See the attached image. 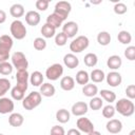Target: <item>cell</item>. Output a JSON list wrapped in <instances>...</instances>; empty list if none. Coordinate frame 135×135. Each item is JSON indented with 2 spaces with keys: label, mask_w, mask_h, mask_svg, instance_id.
I'll return each mask as SVG.
<instances>
[{
  "label": "cell",
  "mask_w": 135,
  "mask_h": 135,
  "mask_svg": "<svg viewBox=\"0 0 135 135\" xmlns=\"http://www.w3.org/2000/svg\"><path fill=\"white\" fill-rule=\"evenodd\" d=\"M66 41H68V37L65 36L64 33L60 32L59 34H56V36H55V43H56V45L63 46V45H65Z\"/></svg>",
  "instance_id": "cell-38"
},
{
  "label": "cell",
  "mask_w": 135,
  "mask_h": 135,
  "mask_svg": "<svg viewBox=\"0 0 135 135\" xmlns=\"http://www.w3.org/2000/svg\"><path fill=\"white\" fill-rule=\"evenodd\" d=\"M23 121H24V118L20 113H12L8 117V123L15 128L22 126Z\"/></svg>",
  "instance_id": "cell-20"
},
{
  "label": "cell",
  "mask_w": 135,
  "mask_h": 135,
  "mask_svg": "<svg viewBox=\"0 0 135 135\" xmlns=\"http://www.w3.org/2000/svg\"><path fill=\"white\" fill-rule=\"evenodd\" d=\"M62 22H63V20L60 17H58L56 14H54V13L51 14V15H49L47 18H46V23L50 24V25H52L55 28H58L59 26H61Z\"/></svg>",
  "instance_id": "cell-24"
},
{
  "label": "cell",
  "mask_w": 135,
  "mask_h": 135,
  "mask_svg": "<svg viewBox=\"0 0 135 135\" xmlns=\"http://www.w3.org/2000/svg\"><path fill=\"white\" fill-rule=\"evenodd\" d=\"M115 111H117L122 116L129 117V116H132L134 114L135 105H134L132 100L127 99V98H121L118 101H116Z\"/></svg>",
  "instance_id": "cell-1"
},
{
  "label": "cell",
  "mask_w": 135,
  "mask_h": 135,
  "mask_svg": "<svg viewBox=\"0 0 135 135\" xmlns=\"http://www.w3.org/2000/svg\"><path fill=\"white\" fill-rule=\"evenodd\" d=\"M30 81L34 86H40L43 82V75L39 71H35L30 76Z\"/></svg>",
  "instance_id": "cell-25"
},
{
  "label": "cell",
  "mask_w": 135,
  "mask_h": 135,
  "mask_svg": "<svg viewBox=\"0 0 135 135\" xmlns=\"http://www.w3.org/2000/svg\"><path fill=\"white\" fill-rule=\"evenodd\" d=\"M72 9L71 3L68 1H59L55 4V8H54V14H56L58 17H60L63 21L66 19V17L69 16L70 12Z\"/></svg>",
  "instance_id": "cell-6"
},
{
  "label": "cell",
  "mask_w": 135,
  "mask_h": 135,
  "mask_svg": "<svg viewBox=\"0 0 135 135\" xmlns=\"http://www.w3.org/2000/svg\"><path fill=\"white\" fill-rule=\"evenodd\" d=\"M49 4H50V1L47 0H37L36 1V8H38L39 11H46L47 7H49Z\"/></svg>",
  "instance_id": "cell-43"
},
{
  "label": "cell",
  "mask_w": 135,
  "mask_h": 135,
  "mask_svg": "<svg viewBox=\"0 0 135 135\" xmlns=\"http://www.w3.org/2000/svg\"><path fill=\"white\" fill-rule=\"evenodd\" d=\"M70 117H71L70 112L65 109H60L56 112V119L60 123H66L70 120Z\"/></svg>",
  "instance_id": "cell-26"
},
{
  "label": "cell",
  "mask_w": 135,
  "mask_h": 135,
  "mask_svg": "<svg viewBox=\"0 0 135 135\" xmlns=\"http://www.w3.org/2000/svg\"><path fill=\"white\" fill-rule=\"evenodd\" d=\"M99 94H100L101 98H103L105 101H108L110 103L111 102H114L116 100V94L114 92L110 91V90H101Z\"/></svg>",
  "instance_id": "cell-34"
},
{
  "label": "cell",
  "mask_w": 135,
  "mask_h": 135,
  "mask_svg": "<svg viewBox=\"0 0 135 135\" xmlns=\"http://www.w3.org/2000/svg\"><path fill=\"white\" fill-rule=\"evenodd\" d=\"M83 61H84V64H85L86 66L93 68V66H95V65L97 64L98 58H97L96 54H94V53H89V54H86V55L84 56Z\"/></svg>",
  "instance_id": "cell-31"
},
{
  "label": "cell",
  "mask_w": 135,
  "mask_h": 135,
  "mask_svg": "<svg viewBox=\"0 0 135 135\" xmlns=\"http://www.w3.org/2000/svg\"><path fill=\"white\" fill-rule=\"evenodd\" d=\"M41 34H42V36H43L44 38H52V37H54L55 34H56V28L53 27L52 25L45 23V24H43L42 27H41Z\"/></svg>",
  "instance_id": "cell-29"
},
{
  "label": "cell",
  "mask_w": 135,
  "mask_h": 135,
  "mask_svg": "<svg viewBox=\"0 0 135 135\" xmlns=\"http://www.w3.org/2000/svg\"><path fill=\"white\" fill-rule=\"evenodd\" d=\"M26 90H27V84H19V83H17L12 89L11 95L15 100H22L24 98V93H25Z\"/></svg>",
  "instance_id": "cell-11"
},
{
  "label": "cell",
  "mask_w": 135,
  "mask_h": 135,
  "mask_svg": "<svg viewBox=\"0 0 135 135\" xmlns=\"http://www.w3.org/2000/svg\"><path fill=\"white\" fill-rule=\"evenodd\" d=\"M104 77H105V75H104L103 71H102V70H99V69L93 70V71L91 72V75H90V79H91L93 82H96V83L103 81Z\"/></svg>",
  "instance_id": "cell-27"
},
{
  "label": "cell",
  "mask_w": 135,
  "mask_h": 135,
  "mask_svg": "<svg viewBox=\"0 0 135 135\" xmlns=\"http://www.w3.org/2000/svg\"><path fill=\"white\" fill-rule=\"evenodd\" d=\"M82 93L86 97H95V95L98 93V88L96 84L93 83H86L82 88Z\"/></svg>",
  "instance_id": "cell-22"
},
{
  "label": "cell",
  "mask_w": 135,
  "mask_h": 135,
  "mask_svg": "<svg viewBox=\"0 0 135 135\" xmlns=\"http://www.w3.org/2000/svg\"><path fill=\"white\" fill-rule=\"evenodd\" d=\"M5 20H6V13L3 9H0V24L5 22Z\"/></svg>",
  "instance_id": "cell-47"
},
{
  "label": "cell",
  "mask_w": 135,
  "mask_h": 135,
  "mask_svg": "<svg viewBox=\"0 0 135 135\" xmlns=\"http://www.w3.org/2000/svg\"><path fill=\"white\" fill-rule=\"evenodd\" d=\"M121 64H122V60L118 55H112V56H110L108 58L107 65H108V68H110L112 70L119 69L121 66Z\"/></svg>",
  "instance_id": "cell-18"
},
{
  "label": "cell",
  "mask_w": 135,
  "mask_h": 135,
  "mask_svg": "<svg viewBox=\"0 0 135 135\" xmlns=\"http://www.w3.org/2000/svg\"><path fill=\"white\" fill-rule=\"evenodd\" d=\"M41 103V94L34 91L31 92L26 97H24L22 99V105L25 110H34L35 108H37L39 104Z\"/></svg>",
  "instance_id": "cell-2"
},
{
  "label": "cell",
  "mask_w": 135,
  "mask_h": 135,
  "mask_svg": "<svg viewBox=\"0 0 135 135\" xmlns=\"http://www.w3.org/2000/svg\"><path fill=\"white\" fill-rule=\"evenodd\" d=\"M89 38L86 36H78L70 43V50L73 53H81L89 46Z\"/></svg>",
  "instance_id": "cell-5"
},
{
  "label": "cell",
  "mask_w": 135,
  "mask_h": 135,
  "mask_svg": "<svg viewBox=\"0 0 135 135\" xmlns=\"http://www.w3.org/2000/svg\"><path fill=\"white\" fill-rule=\"evenodd\" d=\"M107 131L112 134H117L122 130V123L118 119H110L105 124Z\"/></svg>",
  "instance_id": "cell-13"
},
{
  "label": "cell",
  "mask_w": 135,
  "mask_h": 135,
  "mask_svg": "<svg viewBox=\"0 0 135 135\" xmlns=\"http://www.w3.org/2000/svg\"><path fill=\"white\" fill-rule=\"evenodd\" d=\"M14 101L7 97L0 98V114H7L14 111Z\"/></svg>",
  "instance_id": "cell-9"
},
{
  "label": "cell",
  "mask_w": 135,
  "mask_h": 135,
  "mask_svg": "<svg viewBox=\"0 0 135 135\" xmlns=\"http://www.w3.org/2000/svg\"><path fill=\"white\" fill-rule=\"evenodd\" d=\"M115 108L113 107V105H111V104H108V105H105L104 108H103V110H102V115H103V117L104 118H112L114 115H115Z\"/></svg>",
  "instance_id": "cell-39"
},
{
  "label": "cell",
  "mask_w": 135,
  "mask_h": 135,
  "mask_svg": "<svg viewBox=\"0 0 135 135\" xmlns=\"http://www.w3.org/2000/svg\"><path fill=\"white\" fill-rule=\"evenodd\" d=\"M129 135H135V130H132V131L129 133Z\"/></svg>",
  "instance_id": "cell-50"
},
{
  "label": "cell",
  "mask_w": 135,
  "mask_h": 135,
  "mask_svg": "<svg viewBox=\"0 0 135 135\" xmlns=\"http://www.w3.org/2000/svg\"><path fill=\"white\" fill-rule=\"evenodd\" d=\"M13 39L11 36L8 35H2L0 37V51H4V52H8L11 51L12 46H13Z\"/></svg>",
  "instance_id": "cell-17"
},
{
  "label": "cell",
  "mask_w": 135,
  "mask_h": 135,
  "mask_svg": "<svg viewBox=\"0 0 135 135\" xmlns=\"http://www.w3.org/2000/svg\"><path fill=\"white\" fill-rule=\"evenodd\" d=\"M63 74V66L60 63H54L50 65L45 71V76L49 80H57Z\"/></svg>",
  "instance_id": "cell-7"
},
{
  "label": "cell",
  "mask_w": 135,
  "mask_h": 135,
  "mask_svg": "<svg viewBox=\"0 0 135 135\" xmlns=\"http://www.w3.org/2000/svg\"><path fill=\"white\" fill-rule=\"evenodd\" d=\"M88 135H101L100 134V132H98V131H92V132H90V133H88Z\"/></svg>",
  "instance_id": "cell-49"
},
{
  "label": "cell",
  "mask_w": 135,
  "mask_h": 135,
  "mask_svg": "<svg viewBox=\"0 0 135 135\" xmlns=\"http://www.w3.org/2000/svg\"><path fill=\"white\" fill-rule=\"evenodd\" d=\"M105 77H107V83L113 88L118 86L122 81L121 75L118 72H110Z\"/></svg>",
  "instance_id": "cell-14"
},
{
  "label": "cell",
  "mask_w": 135,
  "mask_h": 135,
  "mask_svg": "<svg viewBox=\"0 0 135 135\" xmlns=\"http://www.w3.org/2000/svg\"><path fill=\"white\" fill-rule=\"evenodd\" d=\"M11 89V82L6 78H0V98Z\"/></svg>",
  "instance_id": "cell-36"
},
{
  "label": "cell",
  "mask_w": 135,
  "mask_h": 135,
  "mask_svg": "<svg viewBox=\"0 0 135 135\" xmlns=\"http://www.w3.org/2000/svg\"><path fill=\"white\" fill-rule=\"evenodd\" d=\"M12 72H13V64H11L7 61L0 63V74L1 75L6 76V75H9Z\"/></svg>",
  "instance_id": "cell-37"
},
{
  "label": "cell",
  "mask_w": 135,
  "mask_h": 135,
  "mask_svg": "<svg viewBox=\"0 0 135 135\" xmlns=\"http://www.w3.org/2000/svg\"><path fill=\"white\" fill-rule=\"evenodd\" d=\"M78 32V24L74 21H69L62 25V33L65 34L68 38L74 37Z\"/></svg>",
  "instance_id": "cell-10"
},
{
  "label": "cell",
  "mask_w": 135,
  "mask_h": 135,
  "mask_svg": "<svg viewBox=\"0 0 135 135\" xmlns=\"http://www.w3.org/2000/svg\"><path fill=\"white\" fill-rule=\"evenodd\" d=\"M117 39L122 44H129L132 41V36L127 31H120L118 33V35H117Z\"/></svg>",
  "instance_id": "cell-32"
},
{
  "label": "cell",
  "mask_w": 135,
  "mask_h": 135,
  "mask_svg": "<svg viewBox=\"0 0 135 135\" xmlns=\"http://www.w3.org/2000/svg\"><path fill=\"white\" fill-rule=\"evenodd\" d=\"M12 63L17 71H25L28 66V61L22 52H15L12 55Z\"/></svg>",
  "instance_id": "cell-4"
},
{
  "label": "cell",
  "mask_w": 135,
  "mask_h": 135,
  "mask_svg": "<svg viewBox=\"0 0 135 135\" xmlns=\"http://www.w3.org/2000/svg\"><path fill=\"white\" fill-rule=\"evenodd\" d=\"M113 8H114L115 14H117V15H123V14H126L127 11H128V6H127L124 3H122V2L116 3Z\"/></svg>",
  "instance_id": "cell-41"
},
{
  "label": "cell",
  "mask_w": 135,
  "mask_h": 135,
  "mask_svg": "<svg viewBox=\"0 0 135 135\" xmlns=\"http://www.w3.org/2000/svg\"><path fill=\"white\" fill-rule=\"evenodd\" d=\"M34 47L37 51H42L46 47V41L42 38V37H37L34 40Z\"/></svg>",
  "instance_id": "cell-40"
},
{
  "label": "cell",
  "mask_w": 135,
  "mask_h": 135,
  "mask_svg": "<svg viewBox=\"0 0 135 135\" xmlns=\"http://www.w3.org/2000/svg\"><path fill=\"white\" fill-rule=\"evenodd\" d=\"M126 94L129 97V99H134L135 98V85L134 84H130L127 86L126 89Z\"/></svg>",
  "instance_id": "cell-45"
},
{
  "label": "cell",
  "mask_w": 135,
  "mask_h": 135,
  "mask_svg": "<svg viewBox=\"0 0 135 135\" xmlns=\"http://www.w3.org/2000/svg\"><path fill=\"white\" fill-rule=\"evenodd\" d=\"M50 135H65V132H64V129L62 127H60V126H54L51 129Z\"/></svg>",
  "instance_id": "cell-44"
},
{
  "label": "cell",
  "mask_w": 135,
  "mask_h": 135,
  "mask_svg": "<svg viewBox=\"0 0 135 135\" xmlns=\"http://www.w3.org/2000/svg\"><path fill=\"white\" fill-rule=\"evenodd\" d=\"M89 80H90V76H89L86 71L81 70V71L77 72V74H76V82L78 84L85 85L86 83H89Z\"/></svg>",
  "instance_id": "cell-28"
},
{
  "label": "cell",
  "mask_w": 135,
  "mask_h": 135,
  "mask_svg": "<svg viewBox=\"0 0 135 135\" xmlns=\"http://www.w3.org/2000/svg\"><path fill=\"white\" fill-rule=\"evenodd\" d=\"M97 41H98V43L100 45H103V46L110 44V42H111V35H110V33H108L105 31L100 32L97 35Z\"/></svg>",
  "instance_id": "cell-30"
},
{
  "label": "cell",
  "mask_w": 135,
  "mask_h": 135,
  "mask_svg": "<svg viewBox=\"0 0 135 135\" xmlns=\"http://www.w3.org/2000/svg\"><path fill=\"white\" fill-rule=\"evenodd\" d=\"M76 124H77V128H78V130L80 132H84V133L88 134V133L94 131V124H93V122L89 118H86V117H80V118H78Z\"/></svg>",
  "instance_id": "cell-8"
},
{
  "label": "cell",
  "mask_w": 135,
  "mask_h": 135,
  "mask_svg": "<svg viewBox=\"0 0 135 135\" xmlns=\"http://www.w3.org/2000/svg\"><path fill=\"white\" fill-rule=\"evenodd\" d=\"M63 63L69 69H75L79 64V59L73 53H70V54L64 55V57H63Z\"/></svg>",
  "instance_id": "cell-16"
},
{
  "label": "cell",
  "mask_w": 135,
  "mask_h": 135,
  "mask_svg": "<svg viewBox=\"0 0 135 135\" xmlns=\"http://www.w3.org/2000/svg\"><path fill=\"white\" fill-rule=\"evenodd\" d=\"M124 56L127 59H129L131 61L135 60V46H133V45L128 46L124 50Z\"/></svg>",
  "instance_id": "cell-42"
},
{
  "label": "cell",
  "mask_w": 135,
  "mask_h": 135,
  "mask_svg": "<svg viewBox=\"0 0 135 135\" xmlns=\"http://www.w3.org/2000/svg\"><path fill=\"white\" fill-rule=\"evenodd\" d=\"M102 103H103V101H102V98H101V97H93V98L90 100L89 107H90L92 110H94V111H98V110L101 109Z\"/></svg>",
  "instance_id": "cell-35"
},
{
  "label": "cell",
  "mask_w": 135,
  "mask_h": 135,
  "mask_svg": "<svg viewBox=\"0 0 135 135\" xmlns=\"http://www.w3.org/2000/svg\"><path fill=\"white\" fill-rule=\"evenodd\" d=\"M28 73L27 71H17V74H16V79H17V83L19 84H27V81H28Z\"/></svg>",
  "instance_id": "cell-33"
},
{
  "label": "cell",
  "mask_w": 135,
  "mask_h": 135,
  "mask_svg": "<svg viewBox=\"0 0 135 135\" xmlns=\"http://www.w3.org/2000/svg\"><path fill=\"white\" fill-rule=\"evenodd\" d=\"M8 58H9V53H8V52L0 51V63H1V62H5V61H7Z\"/></svg>",
  "instance_id": "cell-46"
},
{
  "label": "cell",
  "mask_w": 135,
  "mask_h": 135,
  "mask_svg": "<svg viewBox=\"0 0 135 135\" xmlns=\"http://www.w3.org/2000/svg\"><path fill=\"white\" fill-rule=\"evenodd\" d=\"M9 14L14 18H17V19L20 18V17H22L24 15V7H23V5H21L19 3L13 4L11 6V8H9Z\"/></svg>",
  "instance_id": "cell-23"
},
{
  "label": "cell",
  "mask_w": 135,
  "mask_h": 135,
  "mask_svg": "<svg viewBox=\"0 0 135 135\" xmlns=\"http://www.w3.org/2000/svg\"><path fill=\"white\" fill-rule=\"evenodd\" d=\"M89 109V105L84 102V101H77L72 105V114L75 116H83L84 114H86Z\"/></svg>",
  "instance_id": "cell-12"
},
{
  "label": "cell",
  "mask_w": 135,
  "mask_h": 135,
  "mask_svg": "<svg viewBox=\"0 0 135 135\" xmlns=\"http://www.w3.org/2000/svg\"><path fill=\"white\" fill-rule=\"evenodd\" d=\"M0 135H4V134H2V133H0Z\"/></svg>",
  "instance_id": "cell-51"
},
{
  "label": "cell",
  "mask_w": 135,
  "mask_h": 135,
  "mask_svg": "<svg viewBox=\"0 0 135 135\" xmlns=\"http://www.w3.org/2000/svg\"><path fill=\"white\" fill-rule=\"evenodd\" d=\"M11 30V34L14 38H16L17 40H21L23 38H25L26 36V28L25 25L23 24V22H21L20 20L16 19L11 23L9 26Z\"/></svg>",
  "instance_id": "cell-3"
},
{
  "label": "cell",
  "mask_w": 135,
  "mask_h": 135,
  "mask_svg": "<svg viewBox=\"0 0 135 135\" xmlns=\"http://www.w3.org/2000/svg\"><path fill=\"white\" fill-rule=\"evenodd\" d=\"M60 86L64 91H72L75 86V80L71 76H64L60 80Z\"/></svg>",
  "instance_id": "cell-19"
},
{
  "label": "cell",
  "mask_w": 135,
  "mask_h": 135,
  "mask_svg": "<svg viewBox=\"0 0 135 135\" xmlns=\"http://www.w3.org/2000/svg\"><path fill=\"white\" fill-rule=\"evenodd\" d=\"M56 90H55V86L49 82L46 83H43L40 85V94L41 96H45V97H52L54 96Z\"/></svg>",
  "instance_id": "cell-21"
},
{
  "label": "cell",
  "mask_w": 135,
  "mask_h": 135,
  "mask_svg": "<svg viewBox=\"0 0 135 135\" xmlns=\"http://www.w3.org/2000/svg\"><path fill=\"white\" fill-rule=\"evenodd\" d=\"M66 135H81V133L77 129H71V130L68 131V134Z\"/></svg>",
  "instance_id": "cell-48"
},
{
  "label": "cell",
  "mask_w": 135,
  "mask_h": 135,
  "mask_svg": "<svg viewBox=\"0 0 135 135\" xmlns=\"http://www.w3.org/2000/svg\"><path fill=\"white\" fill-rule=\"evenodd\" d=\"M40 14L36 11H30L25 14V21L31 26H36L40 22Z\"/></svg>",
  "instance_id": "cell-15"
}]
</instances>
